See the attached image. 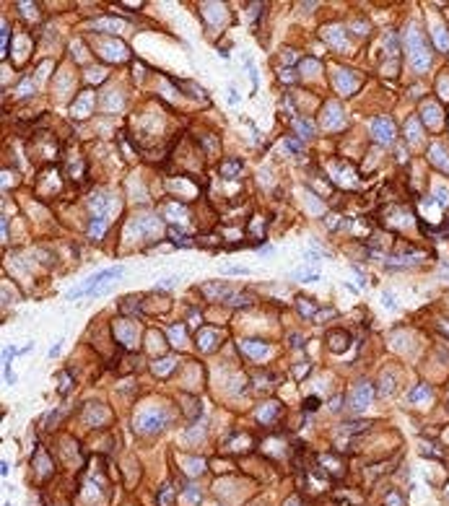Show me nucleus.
<instances>
[{"label": "nucleus", "mask_w": 449, "mask_h": 506, "mask_svg": "<svg viewBox=\"0 0 449 506\" xmlns=\"http://www.w3.org/2000/svg\"><path fill=\"white\" fill-rule=\"evenodd\" d=\"M299 311L304 317H317V307H314V304H309L304 296H299Z\"/></svg>", "instance_id": "f8f14e48"}, {"label": "nucleus", "mask_w": 449, "mask_h": 506, "mask_svg": "<svg viewBox=\"0 0 449 506\" xmlns=\"http://www.w3.org/2000/svg\"><path fill=\"white\" fill-rule=\"evenodd\" d=\"M174 283H177V278H164V281H161V286H164V288H169V286H174Z\"/></svg>", "instance_id": "b1692460"}, {"label": "nucleus", "mask_w": 449, "mask_h": 506, "mask_svg": "<svg viewBox=\"0 0 449 506\" xmlns=\"http://www.w3.org/2000/svg\"><path fill=\"white\" fill-rule=\"evenodd\" d=\"M203 293H208V296H216V299H228V296H231V288H228L226 283H205Z\"/></svg>", "instance_id": "423d86ee"}, {"label": "nucleus", "mask_w": 449, "mask_h": 506, "mask_svg": "<svg viewBox=\"0 0 449 506\" xmlns=\"http://www.w3.org/2000/svg\"><path fill=\"white\" fill-rule=\"evenodd\" d=\"M335 81H337V86L343 88V94H353V88H356V78H353L348 70H340Z\"/></svg>", "instance_id": "0eeeda50"}, {"label": "nucleus", "mask_w": 449, "mask_h": 506, "mask_svg": "<svg viewBox=\"0 0 449 506\" xmlns=\"http://www.w3.org/2000/svg\"><path fill=\"white\" fill-rule=\"evenodd\" d=\"M228 91H231V94H228V101H231V104H236V99H239V94H236L234 88H228Z\"/></svg>", "instance_id": "bb28decb"}, {"label": "nucleus", "mask_w": 449, "mask_h": 506, "mask_svg": "<svg viewBox=\"0 0 449 506\" xmlns=\"http://www.w3.org/2000/svg\"><path fill=\"white\" fill-rule=\"evenodd\" d=\"M327 340H330L327 345L333 348L335 353H340V351H345V348H348V340H351V337H348V333H343V330H337V333H330Z\"/></svg>", "instance_id": "39448f33"}, {"label": "nucleus", "mask_w": 449, "mask_h": 506, "mask_svg": "<svg viewBox=\"0 0 449 506\" xmlns=\"http://www.w3.org/2000/svg\"><path fill=\"white\" fill-rule=\"evenodd\" d=\"M171 499H174V488H171V485H164V491L159 493V504H161V506H169Z\"/></svg>", "instance_id": "6ab92c4d"}, {"label": "nucleus", "mask_w": 449, "mask_h": 506, "mask_svg": "<svg viewBox=\"0 0 449 506\" xmlns=\"http://www.w3.org/2000/svg\"><path fill=\"white\" fill-rule=\"evenodd\" d=\"M434 34H436V42H439V47L442 50H449V34L442 29V26H436L434 29Z\"/></svg>", "instance_id": "dca6fc26"}, {"label": "nucleus", "mask_w": 449, "mask_h": 506, "mask_svg": "<svg viewBox=\"0 0 449 506\" xmlns=\"http://www.w3.org/2000/svg\"><path fill=\"white\" fill-rule=\"evenodd\" d=\"M203 340H213V333H205V335H203ZM203 348H205V351H210V348H213V345H210V343H205Z\"/></svg>", "instance_id": "393cba45"}, {"label": "nucleus", "mask_w": 449, "mask_h": 506, "mask_svg": "<svg viewBox=\"0 0 449 506\" xmlns=\"http://www.w3.org/2000/svg\"><path fill=\"white\" fill-rule=\"evenodd\" d=\"M387 506H402V499H400L397 493H390V496H387Z\"/></svg>", "instance_id": "4be33fe9"}, {"label": "nucleus", "mask_w": 449, "mask_h": 506, "mask_svg": "<svg viewBox=\"0 0 449 506\" xmlns=\"http://www.w3.org/2000/svg\"><path fill=\"white\" fill-rule=\"evenodd\" d=\"M120 275H122V265H114V268H107V270H102V273H96V275H94V278H91V281H86L84 286H78L76 291H70V293H68V299L73 301V299H78L81 293H94V296H96V293H102V291H104V288H102L104 283L114 281V278H120Z\"/></svg>", "instance_id": "f03ea898"}, {"label": "nucleus", "mask_w": 449, "mask_h": 506, "mask_svg": "<svg viewBox=\"0 0 449 506\" xmlns=\"http://www.w3.org/2000/svg\"><path fill=\"white\" fill-rule=\"evenodd\" d=\"M442 330H444V333H449V325H447V322H442Z\"/></svg>", "instance_id": "c85d7f7f"}, {"label": "nucleus", "mask_w": 449, "mask_h": 506, "mask_svg": "<svg viewBox=\"0 0 449 506\" xmlns=\"http://www.w3.org/2000/svg\"><path fill=\"white\" fill-rule=\"evenodd\" d=\"M221 174H224L226 179L239 177V174H242V164H239V161H234V159H231V161H224V164H221Z\"/></svg>", "instance_id": "1a4fd4ad"}, {"label": "nucleus", "mask_w": 449, "mask_h": 506, "mask_svg": "<svg viewBox=\"0 0 449 506\" xmlns=\"http://www.w3.org/2000/svg\"><path fill=\"white\" fill-rule=\"evenodd\" d=\"M94 26H96L99 31H120V29H122L120 21H96Z\"/></svg>", "instance_id": "4468645a"}, {"label": "nucleus", "mask_w": 449, "mask_h": 506, "mask_svg": "<svg viewBox=\"0 0 449 506\" xmlns=\"http://www.w3.org/2000/svg\"><path fill=\"white\" fill-rule=\"evenodd\" d=\"M431 159H434L442 169H449V159H444V156H442V148H439V145H434V148H431Z\"/></svg>", "instance_id": "a211bd4d"}, {"label": "nucleus", "mask_w": 449, "mask_h": 506, "mask_svg": "<svg viewBox=\"0 0 449 506\" xmlns=\"http://www.w3.org/2000/svg\"><path fill=\"white\" fill-rule=\"evenodd\" d=\"M371 397H374V390H371L369 382L356 384L353 392H351V408H353V410H364L366 405L371 402Z\"/></svg>", "instance_id": "20e7f679"}, {"label": "nucleus", "mask_w": 449, "mask_h": 506, "mask_svg": "<svg viewBox=\"0 0 449 506\" xmlns=\"http://www.w3.org/2000/svg\"><path fill=\"white\" fill-rule=\"evenodd\" d=\"M384 304H387L390 309H395V296H392V293H384V299H382Z\"/></svg>", "instance_id": "5701e85b"}, {"label": "nucleus", "mask_w": 449, "mask_h": 506, "mask_svg": "<svg viewBox=\"0 0 449 506\" xmlns=\"http://www.w3.org/2000/svg\"><path fill=\"white\" fill-rule=\"evenodd\" d=\"M317 402H319L317 397H309V400H307V410H311V408H317Z\"/></svg>", "instance_id": "a878e982"}, {"label": "nucleus", "mask_w": 449, "mask_h": 506, "mask_svg": "<svg viewBox=\"0 0 449 506\" xmlns=\"http://www.w3.org/2000/svg\"><path fill=\"white\" fill-rule=\"evenodd\" d=\"M242 351H247V353H252V356H262V353H268V343H250V340H244L242 343Z\"/></svg>", "instance_id": "9d476101"}, {"label": "nucleus", "mask_w": 449, "mask_h": 506, "mask_svg": "<svg viewBox=\"0 0 449 506\" xmlns=\"http://www.w3.org/2000/svg\"><path fill=\"white\" fill-rule=\"evenodd\" d=\"M405 47H408V57H410V62H413V68L418 73H423L428 68V62H431V55H428V50H426V42H423V36H421L418 26H410L408 29Z\"/></svg>", "instance_id": "f257e3e1"}, {"label": "nucleus", "mask_w": 449, "mask_h": 506, "mask_svg": "<svg viewBox=\"0 0 449 506\" xmlns=\"http://www.w3.org/2000/svg\"><path fill=\"white\" fill-rule=\"evenodd\" d=\"M174 364H177V361H174V358H161L159 364H153V374H159V376H164V374H167V371L171 369Z\"/></svg>", "instance_id": "ddd939ff"}, {"label": "nucleus", "mask_w": 449, "mask_h": 506, "mask_svg": "<svg viewBox=\"0 0 449 506\" xmlns=\"http://www.w3.org/2000/svg\"><path fill=\"white\" fill-rule=\"evenodd\" d=\"M169 236H171V242H174V244H182V247H190V244H192L190 239H185L187 234L182 231V228H174V226H171V228H169Z\"/></svg>", "instance_id": "9b49d317"}, {"label": "nucleus", "mask_w": 449, "mask_h": 506, "mask_svg": "<svg viewBox=\"0 0 449 506\" xmlns=\"http://www.w3.org/2000/svg\"><path fill=\"white\" fill-rule=\"evenodd\" d=\"M423 397H431V387H428V384H421V387L410 394V400L413 402H418V400H423Z\"/></svg>", "instance_id": "f3484780"}, {"label": "nucleus", "mask_w": 449, "mask_h": 506, "mask_svg": "<svg viewBox=\"0 0 449 506\" xmlns=\"http://www.w3.org/2000/svg\"><path fill=\"white\" fill-rule=\"evenodd\" d=\"M423 122H428V125H436V122H439V109H436L434 104H428V114H423Z\"/></svg>", "instance_id": "aec40b11"}, {"label": "nucleus", "mask_w": 449, "mask_h": 506, "mask_svg": "<svg viewBox=\"0 0 449 506\" xmlns=\"http://www.w3.org/2000/svg\"><path fill=\"white\" fill-rule=\"evenodd\" d=\"M226 273H242V275H244V273H250V270H247V268H226Z\"/></svg>", "instance_id": "cd10ccee"}, {"label": "nucleus", "mask_w": 449, "mask_h": 506, "mask_svg": "<svg viewBox=\"0 0 449 506\" xmlns=\"http://www.w3.org/2000/svg\"><path fill=\"white\" fill-rule=\"evenodd\" d=\"M296 130H299V135H304V138L314 135V127H311L309 119H299V122H296Z\"/></svg>", "instance_id": "2eb2a0df"}, {"label": "nucleus", "mask_w": 449, "mask_h": 506, "mask_svg": "<svg viewBox=\"0 0 449 506\" xmlns=\"http://www.w3.org/2000/svg\"><path fill=\"white\" fill-rule=\"evenodd\" d=\"M436 200L442 202V205H447V202H449V190H444V187H439V190H436Z\"/></svg>", "instance_id": "412c9836"}, {"label": "nucleus", "mask_w": 449, "mask_h": 506, "mask_svg": "<svg viewBox=\"0 0 449 506\" xmlns=\"http://www.w3.org/2000/svg\"><path fill=\"white\" fill-rule=\"evenodd\" d=\"M276 413H278V405H276V402H268L265 408H260V413H257V421L268 426V423H273V418H276Z\"/></svg>", "instance_id": "6e6552de"}, {"label": "nucleus", "mask_w": 449, "mask_h": 506, "mask_svg": "<svg viewBox=\"0 0 449 506\" xmlns=\"http://www.w3.org/2000/svg\"><path fill=\"white\" fill-rule=\"evenodd\" d=\"M371 133H374V141H377V143H392V141H395V125H392L390 117H377V119H374Z\"/></svg>", "instance_id": "7ed1b4c3"}]
</instances>
